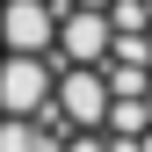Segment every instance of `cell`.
<instances>
[{
    "mask_svg": "<svg viewBox=\"0 0 152 152\" xmlns=\"http://www.w3.org/2000/svg\"><path fill=\"white\" fill-rule=\"evenodd\" d=\"M0 152H152V0H0Z\"/></svg>",
    "mask_w": 152,
    "mask_h": 152,
    "instance_id": "1",
    "label": "cell"
}]
</instances>
